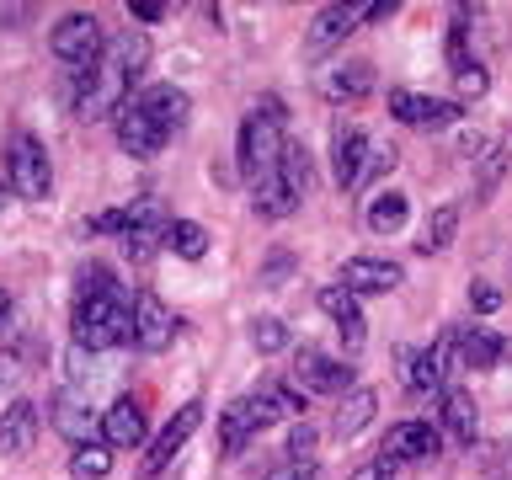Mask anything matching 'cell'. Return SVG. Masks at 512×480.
I'll list each match as a JSON object with an SVG mask.
<instances>
[{
    "label": "cell",
    "mask_w": 512,
    "mask_h": 480,
    "mask_svg": "<svg viewBox=\"0 0 512 480\" xmlns=\"http://www.w3.org/2000/svg\"><path fill=\"white\" fill-rule=\"evenodd\" d=\"M283 123H288V107H283V96H272V91L246 112V123H240V171H246L251 187L278 171V160L288 150Z\"/></svg>",
    "instance_id": "obj_1"
},
{
    "label": "cell",
    "mask_w": 512,
    "mask_h": 480,
    "mask_svg": "<svg viewBox=\"0 0 512 480\" xmlns=\"http://www.w3.org/2000/svg\"><path fill=\"white\" fill-rule=\"evenodd\" d=\"M134 342V304L118 294H96V299H75V347L80 352H107Z\"/></svg>",
    "instance_id": "obj_2"
},
{
    "label": "cell",
    "mask_w": 512,
    "mask_h": 480,
    "mask_svg": "<svg viewBox=\"0 0 512 480\" xmlns=\"http://www.w3.org/2000/svg\"><path fill=\"white\" fill-rule=\"evenodd\" d=\"M48 48H54V59L64 64V70L80 75V70H96V64H102L107 32L91 11H70V16L54 22V32H48Z\"/></svg>",
    "instance_id": "obj_3"
},
{
    "label": "cell",
    "mask_w": 512,
    "mask_h": 480,
    "mask_svg": "<svg viewBox=\"0 0 512 480\" xmlns=\"http://www.w3.org/2000/svg\"><path fill=\"white\" fill-rule=\"evenodd\" d=\"M6 187L27 203H43L54 192V166H48V150L38 134H11L6 150Z\"/></svg>",
    "instance_id": "obj_4"
},
{
    "label": "cell",
    "mask_w": 512,
    "mask_h": 480,
    "mask_svg": "<svg viewBox=\"0 0 512 480\" xmlns=\"http://www.w3.org/2000/svg\"><path fill=\"white\" fill-rule=\"evenodd\" d=\"M267 422H278V411H272L267 395H240V400H230V406H224V416H219V448H224V454H240V448H246Z\"/></svg>",
    "instance_id": "obj_5"
},
{
    "label": "cell",
    "mask_w": 512,
    "mask_h": 480,
    "mask_svg": "<svg viewBox=\"0 0 512 480\" xmlns=\"http://www.w3.org/2000/svg\"><path fill=\"white\" fill-rule=\"evenodd\" d=\"M198 427H203V400H187V406H182V411H176L166 427L155 432V448L144 454V470H139V475H144V480H155V475L166 470V464H171V459L187 448V438H192Z\"/></svg>",
    "instance_id": "obj_6"
},
{
    "label": "cell",
    "mask_w": 512,
    "mask_h": 480,
    "mask_svg": "<svg viewBox=\"0 0 512 480\" xmlns=\"http://www.w3.org/2000/svg\"><path fill=\"white\" fill-rule=\"evenodd\" d=\"M294 390L304 395H347L352 390V363H336L326 352L304 347L294 358Z\"/></svg>",
    "instance_id": "obj_7"
},
{
    "label": "cell",
    "mask_w": 512,
    "mask_h": 480,
    "mask_svg": "<svg viewBox=\"0 0 512 480\" xmlns=\"http://www.w3.org/2000/svg\"><path fill=\"white\" fill-rule=\"evenodd\" d=\"M144 64H150V38L144 32H123V38H107L102 48V64H96V75H107L112 86H134L144 75Z\"/></svg>",
    "instance_id": "obj_8"
},
{
    "label": "cell",
    "mask_w": 512,
    "mask_h": 480,
    "mask_svg": "<svg viewBox=\"0 0 512 480\" xmlns=\"http://www.w3.org/2000/svg\"><path fill=\"white\" fill-rule=\"evenodd\" d=\"M438 454V427L432 422H395L384 432V448H379V464H416V459H432Z\"/></svg>",
    "instance_id": "obj_9"
},
{
    "label": "cell",
    "mask_w": 512,
    "mask_h": 480,
    "mask_svg": "<svg viewBox=\"0 0 512 480\" xmlns=\"http://www.w3.org/2000/svg\"><path fill=\"white\" fill-rule=\"evenodd\" d=\"M112 128H118V144H123L134 160H150V155H160V144H166V134L150 123V112H144L134 96H128V102L112 112Z\"/></svg>",
    "instance_id": "obj_10"
},
{
    "label": "cell",
    "mask_w": 512,
    "mask_h": 480,
    "mask_svg": "<svg viewBox=\"0 0 512 480\" xmlns=\"http://www.w3.org/2000/svg\"><path fill=\"white\" fill-rule=\"evenodd\" d=\"M400 278H406L400 262H384V256H347L342 272H336V283H342L347 294H390Z\"/></svg>",
    "instance_id": "obj_11"
},
{
    "label": "cell",
    "mask_w": 512,
    "mask_h": 480,
    "mask_svg": "<svg viewBox=\"0 0 512 480\" xmlns=\"http://www.w3.org/2000/svg\"><path fill=\"white\" fill-rule=\"evenodd\" d=\"M390 112L411 128H448L459 123V102H443V96H422V91H390Z\"/></svg>",
    "instance_id": "obj_12"
},
{
    "label": "cell",
    "mask_w": 512,
    "mask_h": 480,
    "mask_svg": "<svg viewBox=\"0 0 512 480\" xmlns=\"http://www.w3.org/2000/svg\"><path fill=\"white\" fill-rule=\"evenodd\" d=\"M48 422H54V427H59L75 448H86V443L102 438V416H96L91 406H80V400H75L70 390H59L54 400H48Z\"/></svg>",
    "instance_id": "obj_13"
},
{
    "label": "cell",
    "mask_w": 512,
    "mask_h": 480,
    "mask_svg": "<svg viewBox=\"0 0 512 480\" xmlns=\"http://www.w3.org/2000/svg\"><path fill=\"white\" fill-rule=\"evenodd\" d=\"M171 336H176V320H171L166 304H160V294H139L134 299V347L166 352Z\"/></svg>",
    "instance_id": "obj_14"
},
{
    "label": "cell",
    "mask_w": 512,
    "mask_h": 480,
    "mask_svg": "<svg viewBox=\"0 0 512 480\" xmlns=\"http://www.w3.org/2000/svg\"><path fill=\"white\" fill-rule=\"evenodd\" d=\"M315 304L326 310V320H336V331H342L347 352H358V347H363V336H368V326H363V310H358V294H347L342 283H326V288L315 294Z\"/></svg>",
    "instance_id": "obj_15"
},
{
    "label": "cell",
    "mask_w": 512,
    "mask_h": 480,
    "mask_svg": "<svg viewBox=\"0 0 512 480\" xmlns=\"http://www.w3.org/2000/svg\"><path fill=\"white\" fill-rule=\"evenodd\" d=\"M454 368V336H438L432 347L422 352H406V379H411V390H443V374Z\"/></svg>",
    "instance_id": "obj_16"
},
{
    "label": "cell",
    "mask_w": 512,
    "mask_h": 480,
    "mask_svg": "<svg viewBox=\"0 0 512 480\" xmlns=\"http://www.w3.org/2000/svg\"><path fill=\"white\" fill-rule=\"evenodd\" d=\"M38 432H43V411L32 400H11L0 411V454H27L38 443Z\"/></svg>",
    "instance_id": "obj_17"
},
{
    "label": "cell",
    "mask_w": 512,
    "mask_h": 480,
    "mask_svg": "<svg viewBox=\"0 0 512 480\" xmlns=\"http://www.w3.org/2000/svg\"><path fill=\"white\" fill-rule=\"evenodd\" d=\"M134 102H139L144 112H150V123H155V128H160V134H166V139H171L176 128L187 123V107H192L182 86H150V91H139Z\"/></svg>",
    "instance_id": "obj_18"
},
{
    "label": "cell",
    "mask_w": 512,
    "mask_h": 480,
    "mask_svg": "<svg viewBox=\"0 0 512 480\" xmlns=\"http://www.w3.org/2000/svg\"><path fill=\"white\" fill-rule=\"evenodd\" d=\"M363 160H368V134H363V128H336V134H331V171H336V187H358Z\"/></svg>",
    "instance_id": "obj_19"
},
{
    "label": "cell",
    "mask_w": 512,
    "mask_h": 480,
    "mask_svg": "<svg viewBox=\"0 0 512 480\" xmlns=\"http://www.w3.org/2000/svg\"><path fill=\"white\" fill-rule=\"evenodd\" d=\"M102 443L107 448H139L144 443V406L139 400H112L107 416H102Z\"/></svg>",
    "instance_id": "obj_20"
},
{
    "label": "cell",
    "mask_w": 512,
    "mask_h": 480,
    "mask_svg": "<svg viewBox=\"0 0 512 480\" xmlns=\"http://www.w3.org/2000/svg\"><path fill=\"white\" fill-rule=\"evenodd\" d=\"M454 358L464 363V368H496L502 363V336L496 331H486V326H464L459 336H454Z\"/></svg>",
    "instance_id": "obj_21"
},
{
    "label": "cell",
    "mask_w": 512,
    "mask_h": 480,
    "mask_svg": "<svg viewBox=\"0 0 512 480\" xmlns=\"http://www.w3.org/2000/svg\"><path fill=\"white\" fill-rule=\"evenodd\" d=\"M352 27H358V11H352V6H326V11L310 22V38H304V48H310V54H326V48H336Z\"/></svg>",
    "instance_id": "obj_22"
},
{
    "label": "cell",
    "mask_w": 512,
    "mask_h": 480,
    "mask_svg": "<svg viewBox=\"0 0 512 480\" xmlns=\"http://www.w3.org/2000/svg\"><path fill=\"white\" fill-rule=\"evenodd\" d=\"M251 203H256V214H262V219H288L299 208V192L272 171V176H262V182L251 187Z\"/></svg>",
    "instance_id": "obj_23"
},
{
    "label": "cell",
    "mask_w": 512,
    "mask_h": 480,
    "mask_svg": "<svg viewBox=\"0 0 512 480\" xmlns=\"http://www.w3.org/2000/svg\"><path fill=\"white\" fill-rule=\"evenodd\" d=\"M374 406H379V395L374 390H363V384H358V390H347L342 395V406H336V438H358V432L368 427V422H374Z\"/></svg>",
    "instance_id": "obj_24"
},
{
    "label": "cell",
    "mask_w": 512,
    "mask_h": 480,
    "mask_svg": "<svg viewBox=\"0 0 512 480\" xmlns=\"http://www.w3.org/2000/svg\"><path fill=\"white\" fill-rule=\"evenodd\" d=\"M374 91V70H368L363 59H352V64H336V70L326 75V96L331 102H358V96Z\"/></svg>",
    "instance_id": "obj_25"
},
{
    "label": "cell",
    "mask_w": 512,
    "mask_h": 480,
    "mask_svg": "<svg viewBox=\"0 0 512 480\" xmlns=\"http://www.w3.org/2000/svg\"><path fill=\"white\" fill-rule=\"evenodd\" d=\"M475 400L464 395V390H443V427H448V438L454 443H470L475 438Z\"/></svg>",
    "instance_id": "obj_26"
},
{
    "label": "cell",
    "mask_w": 512,
    "mask_h": 480,
    "mask_svg": "<svg viewBox=\"0 0 512 480\" xmlns=\"http://www.w3.org/2000/svg\"><path fill=\"white\" fill-rule=\"evenodd\" d=\"M454 230H459V208H432V219H427V235H416V256H438L454 246Z\"/></svg>",
    "instance_id": "obj_27"
},
{
    "label": "cell",
    "mask_w": 512,
    "mask_h": 480,
    "mask_svg": "<svg viewBox=\"0 0 512 480\" xmlns=\"http://www.w3.org/2000/svg\"><path fill=\"white\" fill-rule=\"evenodd\" d=\"M166 246L182 256V262H198V256L208 251V230L198 219H171V230H166Z\"/></svg>",
    "instance_id": "obj_28"
},
{
    "label": "cell",
    "mask_w": 512,
    "mask_h": 480,
    "mask_svg": "<svg viewBox=\"0 0 512 480\" xmlns=\"http://www.w3.org/2000/svg\"><path fill=\"white\" fill-rule=\"evenodd\" d=\"M112 475V448L107 443H86L70 454V480H107Z\"/></svg>",
    "instance_id": "obj_29"
},
{
    "label": "cell",
    "mask_w": 512,
    "mask_h": 480,
    "mask_svg": "<svg viewBox=\"0 0 512 480\" xmlns=\"http://www.w3.org/2000/svg\"><path fill=\"white\" fill-rule=\"evenodd\" d=\"M400 224H406V198H400V192H379V198L368 203V230H374V235H395Z\"/></svg>",
    "instance_id": "obj_30"
},
{
    "label": "cell",
    "mask_w": 512,
    "mask_h": 480,
    "mask_svg": "<svg viewBox=\"0 0 512 480\" xmlns=\"http://www.w3.org/2000/svg\"><path fill=\"white\" fill-rule=\"evenodd\" d=\"M278 176H283V182L299 192V198L310 192V155H304V144H288V150H283V160H278Z\"/></svg>",
    "instance_id": "obj_31"
},
{
    "label": "cell",
    "mask_w": 512,
    "mask_h": 480,
    "mask_svg": "<svg viewBox=\"0 0 512 480\" xmlns=\"http://www.w3.org/2000/svg\"><path fill=\"white\" fill-rule=\"evenodd\" d=\"M486 86H491V75L480 70L475 59L454 70V102H459V107H464V102H480V96H486Z\"/></svg>",
    "instance_id": "obj_32"
},
{
    "label": "cell",
    "mask_w": 512,
    "mask_h": 480,
    "mask_svg": "<svg viewBox=\"0 0 512 480\" xmlns=\"http://www.w3.org/2000/svg\"><path fill=\"white\" fill-rule=\"evenodd\" d=\"M251 342H256V352H283L288 347V326H283L278 315H256Z\"/></svg>",
    "instance_id": "obj_33"
},
{
    "label": "cell",
    "mask_w": 512,
    "mask_h": 480,
    "mask_svg": "<svg viewBox=\"0 0 512 480\" xmlns=\"http://www.w3.org/2000/svg\"><path fill=\"white\" fill-rule=\"evenodd\" d=\"M395 160H400L395 144H368V160H363V176H358V182H379V176H390Z\"/></svg>",
    "instance_id": "obj_34"
},
{
    "label": "cell",
    "mask_w": 512,
    "mask_h": 480,
    "mask_svg": "<svg viewBox=\"0 0 512 480\" xmlns=\"http://www.w3.org/2000/svg\"><path fill=\"white\" fill-rule=\"evenodd\" d=\"M288 464H315V427L299 422L288 432Z\"/></svg>",
    "instance_id": "obj_35"
},
{
    "label": "cell",
    "mask_w": 512,
    "mask_h": 480,
    "mask_svg": "<svg viewBox=\"0 0 512 480\" xmlns=\"http://www.w3.org/2000/svg\"><path fill=\"white\" fill-rule=\"evenodd\" d=\"M267 400H272V411H278V416H299V422H304V400H310V395L294 390V384H278V390H267Z\"/></svg>",
    "instance_id": "obj_36"
},
{
    "label": "cell",
    "mask_w": 512,
    "mask_h": 480,
    "mask_svg": "<svg viewBox=\"0 0 512 480\" xmlns=\"http://www.w3.org/2000/svg\"><path fill=\"white\" fill-rule=\"evenodd\" d=\"M470 304H475V315H491L496 304H502V294H496L491 283H475V288H470Z\"/></svg>",
    "instance_id": "obj_37"
},
{
    "label": "cell",
    "mask_w": 512,
    "mask_h": 480,
    "mask_svg": "<svg viewBox=\"0 0 512 480\" xmlns=\"http://www.w3.org/2000/svg\"><path fill=\"white\" fill-rule=\"evenodd\" d=\"M502 166H507V144H496V155L486 160V171H480V187H486V192L496 187V176H502Z\"/></svg>",
    "instance_id": "obj_38"
},
{
    "label": "cell",
    "mask_w": 512,
    "mask_h": 480,
    "mask_svg": "<svg viewBox=\"0 0 512 480\" xmlns=\"http://www.w3.org/2000/svg\"><path fill=\"white\" fill-rule=\"evenodd\" d=\"M267 480H320L315 464H283V470H272Z\"/></svg>",
    "instance_id": "obj_39"
},
{
    "label": "cell",
    "mask_w": 512,
    "mask_h": 480,
    "mask_svg": "<svg viewBox=\"0 0 512 480\" xmlns=\"http://www.w3.org/2000/svg\"><path fill=\"white\" fill-rule=\"evenodd\" d=\"M390 475H395V470H390V464H379V459H374V464H363V470H358V475H352V480H390Z\"/></svg>",
    "instance_id": "obj_40"
},
{
    "label": "cell",
    "mask_w": 512,
    "mask_h": 480,
    "mask_svg": "<svg viewBox=\"0 0 512 480\" xmlns=\"http://www.w3.org/2000/svg\"><path fill=\"white\" fill-rule=\"evenodd\" d=\"M134 16H139V22H160V16H166V6H155V0H139Z\"/></svg>",
    "instance_id": "obj_41"
},
{
    "label": "cell",
    "mask_w": 512,
    "mask_h": 480,
    "mask_svg": "<svg viewBox=\"0 0 512 480\" xmlns=\"http://www.w3.org/2000/svg\"><path fill=\"white\" fill-rule=\"evenodd\" d=\"M283 272H288V256H272V262H267V272H262V278H267V283H283Z\"/></svg>",
    "instance_id": "obj_42"
},
{
    "label": "cell",
    "mask_w": 512,
    "mask_h": 480,
    "mask_svg": "<svg viewBox=\"0 0 512 480\" xmlns=\"http://www.w3.org/2000/svg\"><path fill=\"white\" fill-rule=\"evenodd\" d=\"M11 310H16V299L6 294V288H0V331H6V326H11Z\"/></svg>",
    "instance_id": "obj_43"
},
{
    "label": "cell",
    "mask_w": 512,
    "mask_h": 480,
    "mask_svg": "<svg viewBox=\"0 0 512 480\" xmlns=\"http://www.w3.org/2000/svg\"><path fill=\"white\" fill-rule=\"evenodd\" d=\"M6 203H11V187H0V214H6Z\"/></svg>",
    "instance_id": "obj_44"
}]
</instances>
